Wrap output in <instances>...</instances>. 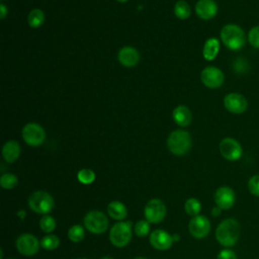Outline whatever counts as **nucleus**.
I'll return each instance as SVG.
<instances>
[{
	"label": "nucleus",
	"instance_id": "9",
	"mask_svg": "<svg viewBox=\"0 0 259 259\" xmlns=\"http://www.w3.org/2000/svg\"><path fill=\"white\" fill-rule=\"evenodd\" d=\"M145 218L149 223H160L166 215V206L159 198L150 199L145 206Z\"/></svg>",
	"mask_w": 259,
	"mask_h": 259
},
{
	"label": "nucleus",
	"instance_id": "28",
	"mask_svg": "<svg viewBox=\"0 0 259 259\" xmlns=\"http://www.w3.org/2000/svg\"><path fill=\"white\" fill-rule=\"evenodd\" d=\"M39 228L45 233H51L56 228V221L52 215L46 214L39 221Z\"/></svg>",
	"mask_w": 259,
	"mask_h": 259
},
{
	"label": "nucleus",
	"instance_id": "33",
	"mask_svg": "<svg viewBox=\"0 0 259 259\" xmlns=\"http://www.w3.org/2000/svg\"><path fill=\"white\" fill-rule=\"evenodd\" d=\"M217 259H237V255L231 249H223L218 254Z\"/></svg>",
	"mask_w": 259,
	"mask_h": 259
},
{
	"label": "nucleus",
	"instance_id": "27",
	"mask_svg": "<svg viewBox=\"0 0 259 259\" xmlns=\"http://www.w3.org/2000/svg\"><path fill=\"white\" fill-rule=\"evenodd\" d=\"M17 184V177L12 173H5L0 178V185L4 189H12Z\"/></svg>",
	"mask_w": 259,
	"mask_h": 259
},
{
	"label": "nucleus",
	"instance_id": "31",
	"mask_svg": "<svg viewBox=\"0 0 259 259\" xmlns=\"http://www.w3.org/2000/svg\"><path fill=\"white\" fill-rule=\"evenodd\" d=\"M247 39L251 47L255 49H259V25H256L250 28L247 35Z\"/></svg>",
	"mask_w": 259,
	"mask_h": 259
},
{
	"label": "nucleus",
	"instance_id": "40",
	"mask_svg": "<svg viewBox=\"0 0 259 259\" xmlns=\"http://www.w3.org/2000/svg\"><path fill=\"white\" fill-rule=\"evenodd\" d=\"M78 259H87V258H78Z\"/></svg>",
	"mask_w": 259,
	"mask_h": 259
},
{
	"label": "nucleus",
	"instance_id": "3",
	"mask_svg": "<svg viewBox=\"0 0 259 259\" xmlns=\"http://www.w3.org/2000/svg\"><path fill=\"white\" fill-rule=\"evenodd\" d=\"M191 145L192 142L190 135L184 130L173 131L167 139L168 150L176 156H183L187 154L191 148Z\"/></svg>",
	"mask_w": 259,
	"mask_h": 259
},
{
	"label": "nucleus",
	"instance_id": "16",
	"mask_svg": "<svg viewBox=\"0 0 259 259\" xmlns=\"http://www.w3.org/2000/svg\"><path fill=\"white\" fill-rule=\"evenodd\" d=\"M195 12L203 20L211 19L218 13V4L214 0H198L195 5Z\"/></svg>",
	"mask_w": 259,
	"mask_h": 259
},
{
	"label": "nucleus",
	"instance_id": "7",
	"mask_svg": "<svg viewBox=\"0 0 259 259\" xmlns=\"http://www.w3.org/2000/svg\"><path fill=\"white\" fill-rule=\"evenodd\" d=\"M22 138L24 142L32 147L41 145L46 139V133L42 126L35 122H29L22 128Z\"/></svg>",
	"mask_w": 259,
	"mask_h": 259
},
{
	"label": "nucleus",
	"instance_id": "11",
	"mask_svg": "<svg viewBox=\"0 0 259 259\" xmlns=\"http://www.w3.org/2000/svg\"><path fill=\"white\" fill-rule=\"evenodd\" d=\"M224 106L228 111L235 114H240L247 110L248 101L242 94L232 92L224 97Z\"/></svg>",
	"mask_w": 259,
	"mask_h": 259
},
{
	"label": "nucleus",
	"instance_id": "37",
	"mask_svg": "<svg viewBox=\"0 0 259 259\" xmlns=\"http://www.w3.org/2000/svg\"><path fill=\"white\" fill-rule=\"evenodd\" d=\"M101 259H113V258L110 257V256H105V257H102Z\"/></svg>",
	"mask_w": 259,
	"mask_h": 259
},
{
	"label": "nucleus",
	"instance_id": "1",
	"mask_svg": "<svg viewBox=\"0 0 259 259\" xmlns=\"http://www.w3.org/2000/svg\"><path fill=\"white\" fill-rule=\"evenodd\" d=\"M240 237V224L235 219L222 221L215 230V239L224 247L234 246Z\"/></svg>",
	"mask_w": 259,
	"mask_h": 259
},
{
	"label": "nucleus",
	"instance_id": "6",
	"mask_svg": "<svg viewBox=\"0 0 259 259\" xmlns=\"http://www.w3.org/2000/svg\"><path fill=\"white\" fill-rule=\"evenodd\" d=\"M84 226L93 234H102L108 227V220L102 211L91 210L84 218Z\"/></svg>",
	"mask_w": 259,
	"mask_h": 259
},
{
	"label": "nucleus",
	"instance_id": "21",
	"mask_svg": "<svg viewBox=\"0 0 259 259\" xmlns=\"http://www.w3.org/2000/svg\"><path fill=\"white\" fill-rule=\"evenodd\" d=\"M219 51H220L219 39L215 37H210L206 39V41L204 42L203 50H202L203 58L207 61H212L218 56Z\"/></svg>",
	"mask_w": 259,
	"mask_h": 259
},
{
	"label": "nucleus",
	"instance_id": "29",
	"mask_svg": "<svg viewBox=\"0 0 259 259\" xmlns=\"http://www.w3.org/2000/svg\"><path fill=\"white\" fill-rule=\"evenodd\" d=\"M77 178L83 184H90L95 180V173L91 169H81L77 174Z\"/></svg>",
	"mask_w": 259,
	"mask_h": 259
},
{
	"label": "nucleus",
	"instance_id": "18",
	"mask_svg": "<svg viewBox=\"0 0 259 259\" xmlns=\"http://www.w3.org/2000/svg\"><path fill=\"white\" fill-rule=\"evenodd\" d=\"M173 119L176 122V124L185 127L190 124L192 119V114L189 108L185 105H178L173 110Z\"/></svg>",
	"mask_w": 259,
	"mask_h": 259
},
{
	"label": "nucleus",
	"instance_id": "36",
	"mask_svg": "<svg viewBox=\"0 0 259 259\" xmlns=\"http://www.w3.org/2000/svg\"><path fill=\"white\" fill-rule=\"evenodd\" d=\"M172 237H173V241H177V240H179V236H177L176 234L172 235Z\"/></svg>",
	"mask_w": 259,
	"mask_h": 259
},
{
	"label": "nucleus",
	"instance_id": "8",
	"mask_svg": "<svg viewBox=\"0 0 259 259\" xmlns=\"http://www.w3.org/2000/svg\"><path fill=\"white\" fill-rule=\"evenodd\" d=\"M221 155L228 161H237L242 157L243 149L241 144L233 138H225L221 141L220 146Z\"/></svg>",
	"mask_w": 259,
	"mask_h": 259
},
{
	"label": "nucleus",
	"instance_id": "35",
	"mask_svg": "<svg viewBox=\"0 0 259 259\" xmlns=\"http://www.w3.org/2000/svg\"><path fill=\"white\" fill-rule=\"evenodd\" d=\"M221 210H222V208H220L219 206H215V207H213V208H212L211 213H212V215L218 217V215H220V214H221Z\"/></svg>",
	"mask_w": 259,
	"mask_h": 259
},
{
	"label": "nucleus",
	"instance_id": "30",
	"mask_svg": "<svg viewBox=\"0 0 259 259\" xmlns=\"http://www.w3.org/2000/svg\"><path fill=\"white\" fill-rule=\"evenodd\" d=\"M135 234L139 237H145L149 234L150 232V224L148 221L145 220H141L139 222L136 223L135 227Z\"/></svg>",
	"mask_w": 259,
	"mask_h": 259
},
{
	"label": "nucleus",
	"instance_id": "20",
	"mask_svg": "<svg viewBox=\"0 0 259 259\" xmlns=\"http://www.w3.org/2000/svg\"><path fill=\"white\" fill-rule=\"evenodd\" d=\"M107 212L110 218L116 221H122L127 214L125 205L118 200H113L107 205Z\"/></svg>",
	"mask_w": 259,
	"mask_h": 259
},
{
	"label": "nucleus",
	"instance_id": "5",
	"mask_svg": "<svg viewBox=\"0 0 259 259\" xmlns=\"http://www.w3.org/2000/svg\"><path fill=\"white\" fill-rule=\"evenodd\" d=\"M28 205L36 213L47 214L49 213L55 205L54 198L52 195L46 191L38 190L33 192L28 198Z\"/></svg>",
	"mask_w": 259,
	"mask_h": 259
},
{
	"label": "nucleus",
	"instance_id": "15",
	"mask_svg": "<svg viewBox=\"0 0 259 259\" xmlns=\"http://www.w3.org/2000/svg\"><path fill=\"white\" fill-rule=\"evenodd\" d=\"M173 242L172 235L161 229L155 230L150 235V243L157 250H167Z\"/></svg>",
	"mask_w": 259,
	"mask_h": 259
},
{
	"label": "nucleus",
	"instance_id": "23",
	"mask_svg": "<svg viewBox=\"0 0 259 259\" xmlns=\"http://www.w3.org/2000/svg\"><path fill=\"white\" fill-rule=\"evenodd\" d=\"M190 12H191L190 7L185 1L181 0V1L176 2L175 6H174V14L176 15L177 18H179L181 20H184V19L189 17Z\"/></svg>",
	"mask_w": 259,
	"mask_h": 259
},
{
	"label": "nucleus",
	"instance_id": "41",
	"mask_svg": "<svg viewBox=\"0 0 259 259\" xmlns=\"http://www.w3.org/2000/svg\"><path fill=\"white\" fill-rule=\"evenodd\" d=\"M8 259H11V258H8Z\"/></svg>",
	"mask_w": 259,
	"mask_h": 259
},
{
	"label": "nucleus",
	"instance_id": "39",
	"mask_svg": "<svg viewBox=\"0 0 259 259\" xmlns=\"http://www.w3.org/2000/svg\"><path fill=\"white\" fill-rule=\"evenodd\" d=\"M135 259H146V258H144V257H137V258H135Z\"/></svg>",
	"mask_w": 259,
	"mask_h": 259
},
{
	"label": "nucleus",
	"instance_id": "34",
	"mask_svg": "<svg viewBox=\"0 0 259 259\" xmlns=\"http://www.w3.org/2000/svg\"><path fill=\"white\" fill-rule=\"evenodd\" d=\"M7 13H8L7 7L4 4H1L0 5V17H1V19H4L5 16L7 15Z\"/></svg>",
	"mask_w": 259,
	"mask_h": 259
},
{
	"label": "nucleus",
	"instance_id": "10",
	"mask_svg": "<svg viewBox=\"0 0 259 259\" xmlns=\"http://www.w3.org/2000/svg\"><path fill=\"white\" fill-rule=\"evenodd\" d=\"M200 80L204 86L210 89L219 88L224 83V73L217 67L209 66L200 73Z\"/></svg>",
	"mask_w": 259,
	"mask_h": 259
},
{
	"label": "nucleus",
	"instance_id": "24",
	"mask_svg": "<svg viewBox=\"0 0 259 259\" xmlns=\"http://www.w3.org/2000/svg\"><path fill=\"white\" fill-rule=\"evenodd\" d=\"M184 209L185 211L189 214V215H192V217H195L199 213L200 209H201V204H200V201L196 198H189L185 201V204H184Z\"/></svg>",
	"mask_w": 259,
	"mask_h": 259
},
{
	"label": "nucleus",
	"instance_id": "25",
	"mask_svg": "<svg viewBox=\"0 0 259 259\" xmlns=\"http://www.w3.org/2000/svg\"><path fill=\"white\" fill-rule=\"evenodd\" d=\"M84 229L80 225L72 226L68 231V238L73 243H79L84 238Z\"/></svg>",
	"mask_w": 259,
	"mask_h": 259
},
{
	"label": "nucleus",
	"instance_id": "2",
	"mask_svg": "<svg viewBox=\"0 0 259 259\" xmlns=\"http://www.w3.org/2000/svg\"><path fill=\"white\" fill-rule=\"evenodd\" d=\"M223 44L232 51L241 50L247 40L245 31L237 24H226L220 33Z\"/></svg>",
	"mask_w": 259,
	"mask_h": 259
},
{
	"label": "nucleus",
	"instance_id": "22",
	"mask_svg": "<svg viewBox=\"0 0 259 259\" xmlns=\"http://www.w3.org/2000/svg\"><path fill=\"white\" fill-rule=\"evenodd\" d=\"M27 21H28V24H29V26L31 28H37V27H39L44 23V21H45V14H44V12L40 9H37V8L32 9L28 13Z\"/></svg>",
	"mask_w": 259,
	"mask_h": 259
},
{
	"label": "nucleus",
	"instance_id": "38",
	"mask_svg": "<svg viewBox=\"0 0 259 259\" xmlns=\"http://www.w3.org/2000/svg\"><path fill=\"white\" fill-rule=\"evenodd\" d=\"M117 2H120V3H124V2H126L127 0H116Z\"/></svg>",
	"mask_w": 259,
	"mask_h": 259
},
{
	"label": "nucleus",
	"instance_id": "32",
	"mask_svg": "<svg viewBox=\"0 0 259 259\" xmlns=\"http://www.w3.org/2000/svg\"><path fill=\"white\" fill-rule=\"evenodd\" d=\"M247 186L251 194L259 197V174L251 176L248 180Z\"/></svg>",
	"mask_w": 259,
	"mask_h": 259
},
{
	"label": "nucleus",
	"instance_id": "19",
	"mask_svg": "<svg viewBox=\"0 0 259 259\" xmlns=\"http://www.w3.org/2000/svg\"><path fill=\"white\" fill-rule=\"evenodd\" d=\"M20 155L19 144L15 141H8L2 148V156L8 163H13Z\"/></svg>",
	"mask_w": 259,
	"mask_h": 259
},
{
	"label": "nucleus",
	"instance_id": "17",
	"mask_svg": "<svg viewBox=\"0 0 259 259\" xmlns=\"http://www.w3.org/2000/svg\"><path fill=\"white\" fill-rule=\"evenodd\" d=\"M117 59L119 63L124 67H134L139 63V52L133 47H123L119 50Z\"/></svg>",
	"mask_w": 259,
	"mask_h": 259
},
{
	"label": "nucleus",
	"instance_id": "13",
	"mask_svg": "<svg viewBox=\"0 0 259 259\" xmlns=\"http://www.w3.org/2000/svg\"><path fill=\"white\" fill-rule=\"evenodd\" d=\"M188 230L194 238L202 239L208 235L210 231V223L205 215L197 214L190 220Z\"/></svg>",
	"mask_w": 259,
	"mask_h": 259
},
{
	"label": "nucleus",
	"instance_id": "12",
	"mask_svg": "<svg viewBox=\"0 0 259 259\" xmlns=\"http://www.w3.org/2000/svg\"><path fill=\"white\" fill-rule=\"evenodd\" d=\"M39 245L37 238L31 234H22L16 240V248L24 256L34 255L38 251Z\"/></svg>",
	"mask_w": 259,
	"mask_h": 259
},
{
	"label": "nucleus",
	"instance_id": "14",
	"mask_svg": "<svg viewBox=\"0 0 259 259\" xmlns=\"http://www.w3.org/2000/svg\"><path fill=\"white\" fill-rule=\"evenodd\" d=\"M213 198L217 206L222 209H229L235 204L236 194L231 187L221 186L215 190Z\"/></svg>",
	"mask_w": 259,
	"mask_h": 259
},
{
	"label": "nucleus",
	"instance_id": "4",
	"mask_svg": "<svg viewBox=\"0 0 259 259\" xmlns=\"http://www.w3.org/2000/svg\"><path fill=\"white\" fill-rule=\"evenodd\" d=\"M132 238V223L120 221L112 226L109 232V240L116 247L126 246Z\"/></svg>",
	"mask_w": 259,
	"mask_h": 259
},
{
	"label": "nucleus",
	"instance_id": "26",
	"mask_svg": "<svg viewBox=\"0 0 259 259\" xmlns=\"http://www.w3.org/2000/svg\"><path fill=\"white\" fill-rule=\"evenodd\" d=\"M60 244V239L56 235H47L40 241V246L46 250H54Z\"/></svg>",
	"mask_w": 259,
	"mask_h": 259
}]
</instances>
